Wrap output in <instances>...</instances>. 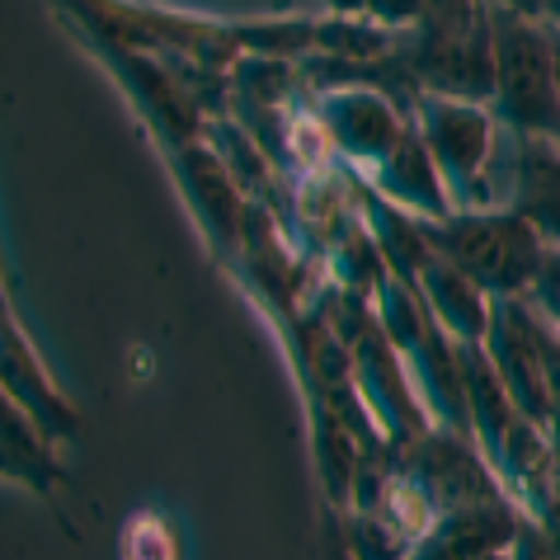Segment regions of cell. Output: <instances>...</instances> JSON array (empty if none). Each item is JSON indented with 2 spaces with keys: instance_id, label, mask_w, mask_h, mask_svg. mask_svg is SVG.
<instances>
[{
  "instance_id": "11",
  "label": "cell",
  "mask_w": 560,
  "mask_h": 560,
  "mask_svg": "<svg viewBox=\"0 0 560 560\" xmlns=\"http://www.w3.org/2000/svg\"><path fill=\"white\" fill-rule=\"evenodd\" d=\"M504 208L518 212L547 241V250H560V147L556 142L509 132Z\"/></svg>"
},
{
  "instance_id": "13",
  "label": "cell",
  "mask_w": 560,
  "mask_h": 560,
  "mask_svg": "<svg viewBox=\"0 0 560 560\" xmlns=\"http://www.w3.org/2000/svg\"><path fill=\"white\" fill-rule=\"evenodd\" d=\"M415 288H419V298L429 302L433 320H439L457 345H486L490 320H494V298L486 288H476L457 264H447L443 255L429 250L415 273Z\"/></svg>"
},
{
  "instance_id": "4",
  "label": "cell",
  "mask_w": 560,
  "mask_h": 560,
  "mask_svg": "<svg viewBox=\"0 0 560 560\" xmlns=\"http://www.w3.org/2000/svg\"><path fill=\"white\" fill-rule=\"evenodd\" d=\"M433 255L500 298H527L547 259V241L523 222L513 208H480V212H453L447 222H419Z\"/></svg>"
},
{
  "instance_id": "3",
  "label": "cell",
  "mask_w": 560,
  "mask_h": 560,
  "mask_svg": "<svg viewBox=\"0 0 560 560\" xmlns=\"http://www.w3.org/2000/svg\"><path fill=\"white\" fill-rule=\"evenodd\" d=\"M410 118L424 137L429 155L443 170L457 212L504 208V165H509V132L490 104H466L447 95L415 90Z\"/></svg>"
},
{
  "instance_id": "1",
  "label": "cell",
  "mask_w": 560,
  "mask_h": 560,
  "mask_svg": "<svg viewBox=\"0 0 560 560\" xmlns=\"http://www.w3.org/2000/svg\"><path fill=\"white\" fill-rule=\"evenodd\" d=\"M90 48H128L165 61H194L208 71H231L241 52L236 20H208L155 0H52Z\"/></svg>"
},
{
  "instance_id": "7",
  "label": "cell",
  "mask_w": 560,
  "mask_h": 560,
  "mask_svg": "<svg viewBox=\"0 0 560 560\" xmlns=\"http://www.w3.org/2000/svg\"><path fill=\"white\" fill-rule=\"evenodd\" d=\"M547 339L551 325L537 316L527 298H500L494 302V320L486 335V353L500 382L509 386L513 406L523 419L547 433V406H551V386H547Z\"/></svg>"
},
{
  "instance_id": "12",
  "label": "cell",
  "mask_w": 560,
  "mask_h": 560,
  "mask_svg": "<svg viewBox=\"0 0 560 560\" xmlns=\"http://www.w3.org/2000/svg\"><path fill=\"white\" fill-rule=\"evenodd\" d=\"M368 184L386 198V203L410 212L415 222H447V217L457 212L453 194H447V184H443V170L429 155V147H424V137H419L415 122H410V132L400 137V147L392 151V161H386Z\"/></svg>"
},
{
  "instance_id": "17",
  "label": "cell",
  "mask_w": 560,
  "mask_h": 560,
  "mask_svg": "<svg viewBox=\"0 0 560 560\" xmlns=\"http://www.w3.org/2000/svg\"><path fill=\"white\" fill-rule=\"evenodd\" d=\"M509 560H560V541H556L537 518H527L523 533H518V541H513Z\"/></svg>"
},
{
  "instance_id": "9",
  "label": "cell",
  "mask_w": 560,
  "mask_h": 560,
  "mask_svg": "<svg viewBox=\"0 0 560 560\" xmlns=\"http://www.w3.org/2000/svg\"><path fill=\"white\" fill-rule=\"evenodd\" d=\"M0 382H5V406L28 415L52 443H71L81 433V410L61 396V386L43 368L34 339L14 311H5V320H0Z\"/></svg>"
},
{
  "instance_id": "18",
  "label": "cell",
  "mask_w": 560,
  "mask_h": 560,
  "mask_svg": "<svg viewBox=\"0 0 560 560\" xmlns=\"http://www.w3.org/2000/svg\"><path fill=\"white\" fill-rule=\"evenodd\" d=\"M541 20H547V24H556V28H560V0H547V14H541Z\"/></svg>"
},
{
  "instance_id": "5",
  "label": "cell",
  "mask_w": 560,
  "mask_h": 560,
  "mask_svg": "<svg viewBox=\"0 0 560 560\" xmlns=\"http://www.w3.org/2000/svg\"><path fill=\"white\" fill-rule=\"evenodd\" d=\"M490 38H494V104H490L494 118L513 137H547V142H556L560 90H556V52L547 20L490 5Z\"/></svg>"
},
{
  "instance_id": "16",
  "label": "cell",
  "mask_w": 560,
  "mask_h": 560,
  "mask_svg": "<svg viewBox=\"0 0 560 560\" xmlns=\"http://www.w3.org/2000/svg\"><path fill=\"white\" fill-rule=\"evenodd\" d=\"M358 14L392 28V34H406V28L419 24V14H424V0H358Z\"/></svg>"
},
{
  "instance_id": "15",
  "label": "cell",
  "mask_w": 560,
  "mask_h": 560,
  "mask_svg": "<svg viewBox=\"0 0 560 560\" xmlns=\"http://www.w3.org/2000/svg\"><path fill=\"white\" fill-rule=\"evenodd\" d=\"M527 302H533L537 316L560 335V250H547L537 283H533V292H527Z\"/></svg>"
},
{
  "instance_id": "10",
  "label": "cell",
  "mask_w": 560,
  "mask_h": 560,
  "mask_svg": "<svg viewBox=\"0 0 560 560\" xmlns=\"http://www.w3.org/2000/svg\"><path fill=\"white\" fill-rule=\"evenodd\" d=\"M523 523L527 513L509 494H486V500L439 513L410 560H509Z\"/></svg>"
},
{
  "instance_id": "2",
  "label": "cell",
  "mask_w": 560,
  "mask_h": 560,
  "mask_svg": "<svg viewBox=\"0 0 560 560\" xmlns=\"http://www.w3.org/2000/svg\"><path fill=\"white\" fill-rule=\"evenodd\" d=\"M392 57L415 90L494 104V38L486 0H424L419 24L396 38Z\"/></svg>"
},
{
  "instance_id": "14",
  "label": "cell",
  "mask_w": 560,
  "mask_h": 560,
  "mask_svg": "<svg viewBox=\"0 0 560 560\" xmlns=\"http://www.w3.org/2000/svg\"><path fill=\"white\" fill-rule=\"evenodd\" d=\"M0 453H5V476L14 486H28L38 500L52 504V494L67 486V471L57 462V443L14 406L0 410Z\"/></svg>"
},
{
  "instance_id": "6",
  "label": "cell",
  "mask_w": 560,
  "mask_h": 560,
  "mask_svg": "<svg viewBox=\"0 0 560 560\" xmlns=\"http://www.w3.org/2000/svg\"><path fill=\"white\" fill-rule=\"evenodd\" d=\"M311 114H316V128L325 132L335 161L349 165L353 175L372 179L377 170L392 161V151L400 147V137L410 132V108L392 100L386 90L372 85H345V90H320L311 95Z\"/></svg>"
},
{
  "instance_id": "8",
  "label": "cell",
  "mask_w": 560,
  "mask_h": 560,
  "mask_svg": "<svg viewBox=\"0 0 560 560\" xmlns=\"http://www.w3.org/2000/svg\"><path fill=\"white\" fill-rule=\"evenodd\" d=\"M170 165H175L184 203H189L194 222L203 226L208 245L222 259L241 255L245 217H250V194L241 189V179H236V170L226 165V155L217 151L208 137H198V142H184V147L170 151Z\"/></svg>"
}]
</instances>
